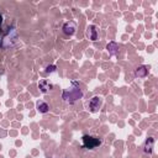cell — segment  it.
<instances>
[{
  "label": "cell",
  "instance_id": "cell-6",
  "mask_svg": "<svg viewBox=\"0 0 158 158\" xmlns=\"http://www.w3.org/2000/svg\"><path fill=\"white\" fill-rule=\"evenodd\" d=\"M38 88L41 89V91H42V93H47V91H48V90L52 88V84H51L48 80L43 79V80H41V81H40Z\"/></svg>",
  "mask_w": 158,
  "mask_h": 158
},
{
  "label": "cell",
  "instance_id": "cell-1",
  "mask_svg": "<svg viewBox=\"0 0 158 158\" xmlns=\"http://www.w3.org/2000/svg\"><path fill=\"white\" fill-rule=\"evenodd\" d=\"M81 96H83V93H81V90L77 83H72V88L63 93V99L65 101H69V102H73Z\"/></svg>",
  "mask_w": 158,
  "mask_h": 158
},
{
  "label": "cell",
  "instance_id": "cell-4",
  "mask_svg": "<svg viewBox=\"0 0 158 158\" xmlns=\"http://www.w3.org/2000/svg\"><path fill=\"white\" fill-rule=\"evenodd\" d=\"M153 146H154V138L153 137H148L146 139V143H144V152L151 154L153 152Z\"/></svg>",
  "mask_w": 158,
  "mask_h": 158
},
{
  "label": "cell",
  "instance_id": "cell-2",
  "mask_svg": "<svg viewBox=\"0 0 158 158\" xmlns=\"http://www.w3.org/2000/svg\"><path fill=\"white\" fill-rule=\"evenodd\" d=\"M101 143H102V139L100 137H95V136H90V135L83 136V144L88 149H95Z\"/></svg>",
  "mask_w": 158,
  "mask_h": 158
},
{
  "label": "cell",
  "instance_id": "cell-3",
  "mask_svg": "<svg viewBox=\"0 0 158 158\" xmlns=\"http://www.w3.org/2000/svg\"><path fill=\"white\" fill-rule=\"evenodd\" d=\"M75 30H77V25H75L74 21H68V22H65L64 26H63L64 33H65V35H69V36H72V35L75 32Z\"/></svg>",
  "mask_w": 158,
  "mask_h": 158
},
{
  "label": "cell",
  "instance_id": "cell-10",
  "mask_svg": "<svg viewBox=\"0 0 158 158\" xmlns=\"http://www.w3.org/2000/svg\"><path fill=\"white\" fill-rule=\"evenodd\" d=\"M107 49L110 51L111 54H116V53H117L116 49H118V47H117V44H116L115 42H111L110 44H107Z\"/></svg>",
  "mask_w": 158,
  "mask_h": 158
},
{
  "label": "cell",
  "instance_id": "cell-8",
  "mask_svg": "<svg viewBox=\"0 0 158 158\" xmlns=\"http://www.w3.org/2000/svg\"><path fill=\"white\" fill-rule=\"evenodd\" d=\"M148 74V69H147V67H144V65H141V67H138L136 70H135V75L136 77H139V78H143V77H146Z\"/></svg>",
  "mask_w": 158,
  "mask_h": 158
},
{
  "label": "cell",
  "instance_id": "cell-9",
  "mask_svg": "<svg viewBox=\"0 0 158 158\" xmlns=\"http://www.w3.org/2000/svg\"><path fill=\"white\" fill-rule=\"evenodd\" d=\"M37 107H38V110L41 112H47L48 111V105L46 102H43V101H38L37 102Z\"/></svg>",
  "mask_w": 158,
  "mask_h": 158
},
{
  "label": "cell",
  "instance_id": "cell-7",
  "mask_svg": "<svg viewBox=\"0 0 158 158\" xmlns=\"http://www.w3.org/2000/svg\"><path fill=\"white\" fill-rule=\"evenodd\" d=\"M86 35H88V37H89L91 41H95L96 37H98L96 27H95V26H89V27H88V31H86Z\"/></svg>",
  "mask_w": 158,
  "mask_h": 158
},
{
  "label": "cell",
  "instance_id": "cell-5",
  "mask_svg": "<svg viewBox=\"0 0 158 158\" xmlns=\"http://www.w3.org/2000/svg\"><path fill=\"white\" fill-rule=\"evenodd\" d=\"M100 105H101V100L99 99V98H93L91 100H90V102H89V107L91 109V111H98V109L100 107Z\"/></svg>",
  "mask_w": 158,
  "mask_h": 158
}]
</instances>
